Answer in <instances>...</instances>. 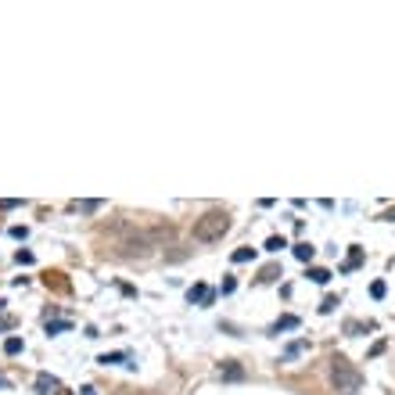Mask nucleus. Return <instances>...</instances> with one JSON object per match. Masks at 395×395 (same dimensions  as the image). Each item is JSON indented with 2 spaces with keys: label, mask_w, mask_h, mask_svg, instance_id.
Listing matches in <instances>:
<instances>
[{
  "label": "nucleus",
  "mask_w": 395,
  "mask_h": 395,
  "mask_svg": "<svg viewBox=\"0 0 395 395\" xmlns=\"http://www.w3.org/2000/svg\"><path fill=\"white\" fill-rule=\"evenodd\" d=\"M226 230H230V212H223V208H212L201 219H194V241H201V245L223 241Z\"/></svg>",
  "instance_id": "f257e3e1"
},
{
  "label": "nucleus",
  "mask_w": 395,
  "mask_h": 395,
  "mask_svg": "<svg viewBox=\"0 0 395 395\" xmlns=\"http://www.w3.org/2000/svg\"><path fill=\"white\" fill-rule=\"evenodd\" d=\"M330 381L338 385V392L352 395V392H359L363 377H359V370H356V367H352L348 359H334V363H330Z\"/></svg>",
  "instance_id": "f03ea898"
},
{
  "label": "nucleus",
  "mask_w": 395,
  "mask_h": 395,
  "mask_svg": "<svg viewBox=\"0 0 395 395\" xmlns=\"http://www.w3.org/2000/svg\"><path fill=\"white\" fill-rule=\"evenodd\" d=\"M212 298H216V295H212V291H208L205 284H194L191 291H187V302H191V306H194V302H201V306H208Z\"/></svg>",
  "instance_id": "7ed1b4c3"
},
{
  "label": "nucleus",
  "mask_w": 395,
  "mask_h": 395,
  "mask_svg": "<svg viewBox=\"0 0 395 395\" xmlns=\"http://www.w3.org/2000/svg\"><path fill=\"white\" fill-rule=\"evenodd\" d=\"M219 377H223V381H245V367H241V363H223Z\"/></svg>",
  "instance_id": "20e7f679"
},
{
  "label": "nucleus",
  "mask_w": 395,
  "mask_h": 395,
  "mask_svg": "<svg viewBox=\"0 0 395 395\" xmlns=\"http://www.w3.org/2000/svg\"><path fill=\"white\" fill-rule=\"evenodd\" d=\"M298 324H302V320H298V316H280V320H277V324H273V327H269V334H280V330H295Z\"/></svg>",
  "instance_id": "39448f33"
},
{
  "label": "nucleus",
  "mask_w": 395,
  "mask_h": 395,
  "mask_svg": "<svg viewBox=\"0 0 395 395\" xmlns=\"http://www.w3.org/2000/svg\"><path fill=\"white\" fill-rule=\"evenodd\" d=\"M313 255H316V248H313V245H295V259L313 263Z\"/></svg>",
  "instance_id": "423d86ee"
},
{
  "label": "nucleus",
  "mask_w": 395,
  "mask_h": 395,
  "mask_svg": "<svg viewBox=\"0 0 395 395\" xmlns=\"http://www.w3.org/2000/svg\"><path fill=\"white\" fill-rule=\"evenodd\" d=\"M306 348H309V341H291V345L284 348V356H287V359H295V356H302V352H306Z\"/></svg>",
  "instance_id": "0eeeda50"
},
{
  "label": "nucleus",
  "mask_w": 395,
  "mask_h": 395,
  "mask_svg": "<svg viewBox=\"0 0 395 395\" xmlns=\"http://www.w3.org/2000/svg\"><path fill=\"white\" fill-rule=\"evenodd\" d=\"M22 348H25V341H22V338H7V341H4V352H7V356H18Z\"/></svg>",
  "instance_id": "6e6552de"
},
{
  "label": "nucleus",
  "mask_w": 395,
  "mask_h": 395,
  "mask_svg": "<svg viewBox=\"0 0 395 395\" xmlns=\"http://www.w3.org/2000/svg\"><path fill=\"white\" fill-rule=\"evenodd\" d=\"M359 263H363V252H359V248H356V245H352V252H348V263H345V266H341V269H345V273H348V269H356V266H359Z\"/></svg>",
  "instance_id": "1a4fd4ad"
},
{
  "label": "nucleus",
  "mask_w": 395,
  "mask_h": 395,
  "mask_svg": "<svg viewBox=\"0 0 395 395\" xmlns=\"http://www.w3.org/2000/svg\"><path fill=\"white\" fill-rule=\"evenodd\" d=\"M130 359V352H104L97 363H104V367H108V363H126Z\"/></svg>",
  "instance_id": "9d476101"
},
{
  "label": "nucleus",
  "mask_w": 395,
  "mask_h": 395,
  "mask_svg": "<svg viewBox=\"0 0 395 395\" xmlns=\"http://www.w3.org/2000/svg\"><path fill=\"white\" fill-rule=\"evenodd\" d=\"M309 280H313V284H327V280H330V273L316 266V269H309Z\"/></svg>",
  "instance_id": "9b49d317"
},
{
  "label": "nucleus",
  "mask_w": 395,
  "mask_h": 395,
  "mask_svg": "<svg viewBox=\"0 0 395 395\" xmlns=\"http://www.w3.org/2000/svg\"><path fill=\"white\" fill-rule=\"evenodd\" d=\"M255 259V248H237L234 252V263H252Z\"/></svg>",
  "instance_id": "f8f14e48"
},
{
  "label": "nucleus",
  "mask_w": 395,
  "mask_h": 395,
  "mask_svg": "<svg viewBox=\"0 0 395 395\" xmlns=\"http://www.w3.org/2000/svg\"><path fill=\"white\" fill-rule=\"evenodd\" d=\"M280 248H287L284 237H269V241H266V252H280Z\"/></svg>",
  "instance_id": "ddd939ff"
},
{
  "label": "nucleus",
  "mask_w": 395,
  "mask_h": 395,
  "mask_svg": "<svg viewBox=\"0 0 395 395\" xmlns=\"http://www.w3.org/2000/svg\"><path fill=\"white\" fill-rule=\"evenodd\" d=\"M72 324L68 320H58V324H47V334H62V330H68Z\"/></svg>",
  "instance_id": "4468645a"
},
{
  "label": "nucleus",
  "mask_w": 395,
  "mask_h": 395,
  "mask_svg": "<svg viewBox=\"0 0 395 395\" xmlns=\"http://www.w3.org/2000/svg\"><path fill=\"white\" fill-rule=\"evenodd\" d=\"M385 291H388L385 280H374V284H370V295H374V298H385Z\"/></svg>",
  "instance_id": "2eb2a0df"
},
{
  "label": "nucleus",
  "mask_w": 395,
  "mask_h": 395,
  "mask_svg": "<svg viewBox=\"0 0 395 395\" xmlns=\"http://www.w3.org/2000/svg\"><path fill=\"white\" fill-rule=\"evenodd\" d=\"M36 385H40L43 392H47V388H58V381H54V377H47V374H40V377H36Z\"/></svg>",
  "instance_id": "dca6fc26"
},
{
  "label": "nucleus",
  "mask_w": 395,
  "mask_h": 395,
  "mask_svg": "<svg viewBox=\"0 0 395 395\" xmlns=\"http://www.w3.org/2000/svg\"><path fill=\"white\" fill-rule=\"evenodd\" d=\"M14 259H18L22 266H33V252H18V255H14Z\"/></svg>",
  "instance_id": "f3484780"
},
{
  "label": "nucleus",
  "mask_w": 395,
  "mask_h": 395,
  "mask_svg": "<svg viewBox=\"0 0 395 395\" xmlns=\"http://www.w3.org/2000/svg\"><path fill=\"white\" fill-rule=\"evenodd\" d=\"M334 306H338V298H324V306H320V313H334Z\"/></svg>",
  "instance_id": "a211bd4d"
},
{
  "label": "nucleus",
  "mask_w": 395,
  "mask_h": 395,
  "mask_svg": "<svg viewBox=\"0 0 395 395\" xmlns=\"http://www.w3.org/2000/svg\"><path fill=\"white\" fill-rule=\"evenodd\" d=\"M234 287H237V280H234V277H226V280H223V295H230Z\"/></svg>",
  "instance_id": "6ab92c4d"
},
{
  "label": "nucleus",
  "mask_w": 395,
  "mask_h": 395,
  "mask_svg": "<svg viewBox=\"0 0 395 395\" xmlns=\"http://www.w3.org/2000/svg\"><path fill=\"white\" fill-rule=\"evenodd\" d=\"M25 234H29L25 226H11V237H18V241H25Z\"/></svg>",
  "instance_id": "aec40b11"
},
{
  "label": "nucleus",
  "mask_w": 395,
  "mask_h": 395,
  "mask_svg": "<svg viewBox=\"0 0 395 395\" xmlns=\"http://www.w3.org/2000/svg\"><path fill=\"white\" fill-rule=\"evenodd\" d=\"M22 201H14V198H4V201H0V208H18Z\"/></svg>",
  "instance_id": "412c9836"
},
{
  "label": "nucleus",
  "mask_w": 395,
  "mask_h": 395,
  "mask_svg": "<svg viewBox=\"0 0 395 395\" xmlns=\"http://www.w3.org/2000/svg\"><path fill=\"white\" fill-rule=\"evenodd\" d=\"M79 395H97V388H94V385H86V388H79Z\"/></svg>",
  "instance_id": "4be33fe9"
},
{
  "label": "nucleus",
  "mask_w": 395,
  "mask_h": 395,
  "mask_svg": "<svg viewBox=\"0 0 395 395\" xmlns=\"http://www.w3.org/2000/svg\"><path fill=\"white\" fill-rule=\"evenodd\" d=\"M4 388H11V381H7V377H4V374H0V392H4Z\"/></svg>",
  "instance_id": "5701e85b"
}]
</instances>
